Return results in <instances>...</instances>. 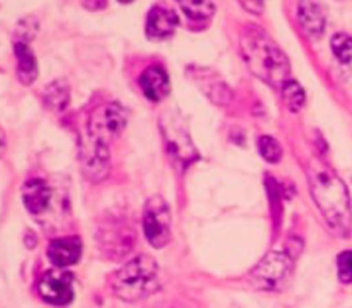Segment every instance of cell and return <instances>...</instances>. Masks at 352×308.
Masks as SVG:
<instances>
[{
	"label": "cell",
	"mask_w": 352,
	"mask_h": 308,
	"mask_svg": "<svg viewBox=\"0 0 352 308\" xmlns=\"http://www.w3.org/2000/svg\"><path fill=\"white\" fill-rule=\"evenodd\" d=\"M292 257L285 252H270L250 273L254 287L273 291L291 272Z\"/></svg>",
	"instance_id": "obj_6"
},
{
	"label": "cell",
	"mask_w": 352,
	"mask_h": 308,
	"mask_svg": "<svg viewBox=\"0 0 352 308\" xmlns=\"http://www.w3.org/2000/svg\"><path fill=\"white\" fill-rule=\"evenodd\" d=\"M83 171L88 180L100 182L109 171V150L108 144L99 140L88 138L83 144Z\"/></svg>",
	"instance_id": "obj_9"
},
{
	"label": "cell",
	"mask_w": 352,
	"mask_h": 308,
	"mask_svg": "<svg viewBox=\"0 0 352 308\" xmlns=\"http://www.w3.org/2000/svg\"><path fill=\"white\" fill-rule=\"evenodd\" d=\"M336 266H338V278L344 284H352V250L342 252L336 259Z\"/></svg>",
	"instance_id": "obj_21"
},
{
	"label": "cell",
	"mask_w": 352,
	"mask_h": 308,
	"mask_svg": "<svg viewBox=\"0 0 352 308\" xmlns=\"http://www.w3.org/2000/svg\"><path fill=\"white\" fill-rule=\"evenodd\" d=\"M44 100L55 111H64L69 104V87L65 81H55L44 90Z\"/></svg>",
	"instance_id": "obj_16"
},
{
	"label": "cell",
	"mask_w": 352,
	"mask_h": 308,
	"mask_svg": "<svg viewBox=\"0 0 352 308\" xmlns=\"http://www.w3.org/2000/svg\"><path fill=\"white\" fill-rule=\"evenodd\" d=\"M140 87L146 99L159 102L169 94L168 72L160 65H152L140 76Z\"/></svg>",
	"instance_id": "obj_11"
},
{
	"label": "cell",
	"mask_w": 352,
	"mask_h": 308,
	"mask_svg": "<svg viewBox=\"0 0 352 308\" xmlns=\"http://www.w3.org/2000/svg\"><path fill=\"white\" fill-rule=\"evenodd\" d=\"M259 152L268 162H278L282 159L280 144L270 136L259 138Z\"/></svg>",
	"instance_id": "obj_20"
},
{
	"label": "cell",
	"mask_w": 352,
	"mask_h": 308,
	"mask_svg": "<svg viewBox=\"0 0 352 308\" xmlns=\"http://www.w3.org/2000/svg\"><path fill=\"white\" fill-rule=\"evenodd\" d=\"M240 46L243 60L254 76L275 88H282L287 83L291 64L278 44L263 28L247 25L241 32Z\"/></svg>",
	"instance_id": "obj_2"
},
{
	"label": "cell",
	"mask_w": 352,
	"mask_h": 308,
	"mask_svg": "<svg viewBox=\"0 0 352 308\" xmlns=\"http://www.w3.org/2000/svg\"><path fill=\"white\" fill-rule=\"evenodd\" d=\"M331 50L340 62L347 64L352 60V37L347 34H335L331 39Z\"/></svg>",
	"instance_id": "obj_19"
},
{
	"label": "cell",
	"mask_w": 352,
	"mask_h": 308,
	"mask_svg": "<svg viewBox=\"0 0 352 308\" xmlns=\"http://www.w3.org/2000/svg\"><path fill=\"white\" fill-rule=\"evenodd\" d=\"M180 9L185 12V16L190 21L206 23L215 12V6L212 2H180Z\"/></svg>",
	"instance_id": "obj_17"
},
{
	"label": "cell",
	"mask_w": 352,
	"mask_h": 308,
	"mask_svg": "<svg viewBox=\"0 0 352 308\" xmlns=\"http://www.w3.org/2000/svg\"><path fill=\"white\" fill-rule=\"evenodd\" d=\"M83 6L87 9H104L108 2H83Z\"/></svg>",
	"instance_id": "obj_23"
},
{
	"label": "cell",
	"mask_w": 352,
	"mask_h": 308,
	"mask_svg": "<svg viewBox=\"0 0 352 308\" xmlns=\"http://www.w3.org/2000/svg\"><path fill=\"white\" fill-rule=\"evenodd\" d=\"M111 287L116 298L134 303L152 296L160 287L159 264L150 256H138L113 275Z\"/></svg>",
	"instance_id": "obj_3"
},
{
	"label": "cell",
	"mask_w": 352,
	"mask_h": 308,
	"mask_svg": "<svg viewBox=\"0 0 352 308\" xmlns=\"http://www.w3.org/2000/svg\"><path fill=\"white\" fill-rule=\"evenodd\" d=\"M298 21L303 32L310 37H319L324 32L326 14L319 2H300L298 4Z\"/></svg>",
	"instance_id": "obj_13"
},
{
	"label": "cell",
	"mask_w": 352,
	"mask_h": 308,
	"mask_svg": "<svg viewBox=\"0 0 352 308\" xmlns=\"http://www.w3.org/2000/svg\"><path fill=\"white\" fill-rule=\"evenodd\" d=\"M176 25H178V18L175 12L155 6L150 9L148 16H146V36L152 39H166V37L173 36Z\"/></svg>",
	"instance_id": "obj_12"
},
{
	"label": "cell",
	"mask_w": 352,
	"mask_h": 308,
	"mask_svg": "<svg viewBox=\"0 0 352 308\" xmlns=\"http://www.w3.org/2000/svg\"><path fill=\"white\" fill-rule=\"evenodd\" d=\"M21 199L28 212L41 213L48 208L50 201H52V190L46 182L34 178V180L25 182V185L21 187Z\"/></svg>",
	"instance_id": "obj_14"
},
{
	"label": "cell",
	"mask_w": 352,
	"mask_h": 308,
	"mask_svg": "<svg viewBox=\"0 0 352 308\" xmlns=\"http://www.w3.org/2000/svg\"><path fill=\"white\" fill-rule=\"evenodd\" d=\"M81 240L78 236L58 238L48 245V259L56 268H65L76 264L81 257Z\"/></svg>",
	"instance_id": "obj_10"
},
{
	"label": "cell",
	"mask_w": 352,
	"mask_h": 308,
	"mask_svg": "<svg viewBox=\"0 0 352 308\" xmlns=\"http://www.w3.org/2000/svg\"><path fill=\"white\" fill-rule=\"evenodd\" d=\"M143 231L148 243L155 248H162L171 238V213L169 206L160 196H153L146 201L143 212Z\"/></svg>",
	"instance_id": "obj_5"
},
{
	"label": "cell",
	"mask_w": 352,
	"mask_h": 308,
	"mask_svg": "<svg viewBox=\"0 0 352 308\" xmlns=\"http://www.w3.org/2000/svg\"><path fill=\"white\" fill-rule=\"evenodd\" d=\"M37 291L46 303L64 307L74 298V276L67 272L44 273L37 282Z\"/></svg>",
	"instance_id": "obj_8"
},
{
	"label": "cell",
	"mask_w": 352,
	"mask_h": 308,
	"mask_svg": "<svg viewBox=\"0 0 352 308\" xmlns=\"http://www.w3.org/2000/svg\"><path fill=\"white\" fill-rule=\"evenodd\" d=\"M127 124V109L118 102L104 106L94 113L90 122V138L108 144L111 138L118 136Z\"/></svg>",
	"instance_id": "obj_7"
},
{
	"label": "cell",
	"mask_w": 352,
	"mask_h": 308,
	"mask_svg": "<svg viewBox=\"0 0 352 308\" xmlns=\"http://www.w3.org/2000/svg\"><path fill=\"white\" fill-rule=\"evenodd\" d=\"M307 176L314 203L324 217L326 224L338 236H349L352 229V206L349 190L340 176L320 159L308 162Z\"/></svg>",
	"instance_id": "obj_1"
},
{
	"label": "cell",
	"mask_w": 352,
	"mask_h": 308,
	"mask_svg": "<svg viewBox=\"0 0 352 308\" xmlns=\"http://www.w3.org/2000/svg\"><path fill=\"white\" fill-rule=\"evenodd\" d=\"M14 55H16L18 78L21 83L30 85L37 78V62L27 41H14Z\"/></svg>",
	"instance_id": "obj_15"
},
{
	"label": "cell",
	"mask_w": 352,
	"mask_h": 308,
	"mask_svg": "<svg viewBox=\"0 0 352 308\" xmlns=\"http://www.w3.org/2000/svg\"><path fill=\"white\" fill-rule=\"evenodd\" d=\"M282 99H284L285 106H287L292 113H298L305 104L303 88H301L296 81L289 80L287 83L282 87Z\"/></svg>",
	"instance_id": "obj_18"
},
{
	"label": "cell",
	"mask_w": 352,
	"mask_h": 308,
	"mask_svg": "<svg viewBox=\"0 0 352 308\" xmlns=\"http://www.w3.org/2000/svg\"><path fill=\"white\" fill-rule=\"evenodd\" d=\"M160 131L164 136L166 150L171 157L173 164L178 169H185L192 164L197 159V152L180 113L168 109L164 115H160Z\"/></svg>",
	"instance_id": "obj_4"
},
{
	"label": "cell",
	"mask_w": 352,
	"mask_h": 308,
	"mask_svg": "<svg viewBox=\"0 0 352 308\" xmlns=\"http://www.w3.org/2000/svg\"><path fill=\"white\" fill-rule=\"evenodd\" d=\"M241 8L247 9V11H252L254 14H261V11L264 9L263 2H241Z\"/></svg>",
	"instance_id": "obj_22"
}]
</instances>
